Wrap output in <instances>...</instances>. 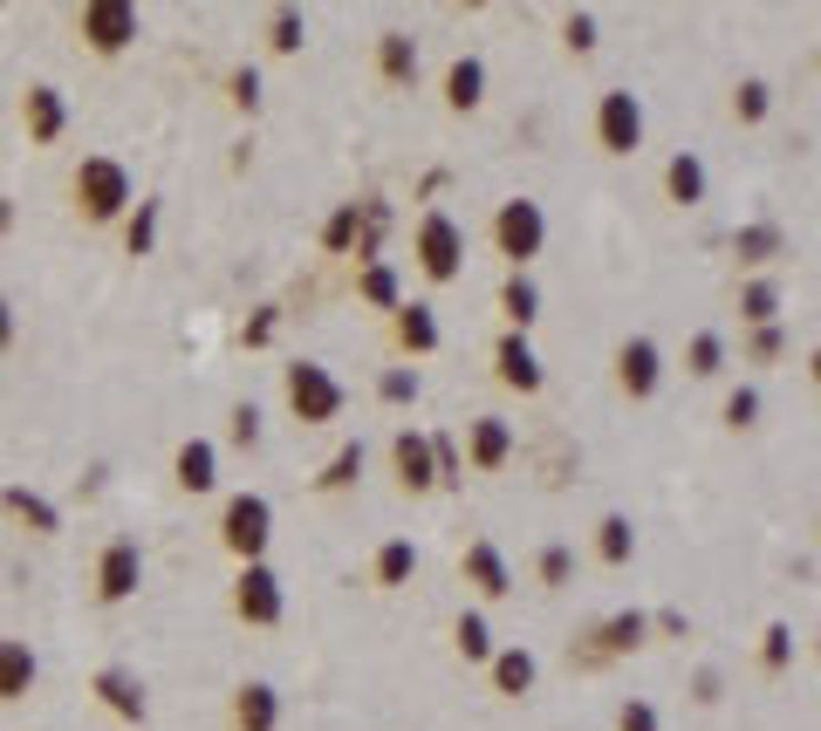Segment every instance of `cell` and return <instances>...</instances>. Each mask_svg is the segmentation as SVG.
I'll list each match as a JSON object with an SVG mask.
<instances>
[{
  "instance_id": "40",
  "label": "cell",
  "mask_w": 821,
  "mask_h": 731,
  "mask_svg": "<svg viewBox=\"0 0 821 731\" xmlns=\"http://www.w3.org/2000/svg\"><path fill=\"white\" fill-rule=\"evenodd\" d=\"M459 649H465V657H493V636H486L480 616H459Z\"/></svg>"
},
{
  "instance_id": "6",
  "label": "cell",
  "mask_w": 821,
  "mask_h": 731,
  "mask_svg": "<svg viewBox=\"0 0 821 731\" xmlns=\"http://www.w3.org/2000/svg\"><path fill=\"white\" fill-rule=\"evenodd\" d=\"M596 137H603V151L630 157V151L644 144V103H637L630 90H609V96L596 103Z\"/></svg>"
},
{
  "instance_id": "14",
  "label": "cell",
  "mask_w": 821,
  "mask_h": 731,
  "mask_svg": "<svg viewBox=\"0 0 821 731\" xmlns=\"http://www.w3.org/2000/svg\"><path fill=\"white\" fill-rule=\"evenodd\" d=\"M178 485H185V493H213V485H219V452L206 437L178 444Z\"/></svg>"
},
{
  "instance_id": "13",
  "label": "cell",
  "mask_w": 821,
  "mask_h": 731,
  "mask_svg": "<svg viewBox=\"0 0 821 731\" xmlns=\"http://www.w3.org/2000/svg\"><path fill=\"white\" fill-rule=\"evenodd\" d=\"M465 452H473V465H480V472H500L506 459H514V431H506V418H480V424H473V444H465Z\"/></svg>"
},
{
  "instance_id": "15",
  "label": "cell",
  "mask_w": 821,
  "mask_h": 731,
  "mask_svg": "<svg viewBox=\"0 0 821 731\" xmlns=\"http://www.w3.org/2000/svg\"><path fill=\"white\" fill-rule=\"evenodd\" d=\"M62 124H69V110H62V90H28V137L34 144H55L62 137Z\"/></svg>"
},
{
  "instance_id": "29",
  "label": "cell",
  "mask_w": 821,
  "mask_h": 731,
  "mask_svg": "<svg viewBox=\"0 0 821 731\" xmlns=\"http://www.w3.org/2000/svg\"><path fill=\"white\" fill-rule=\"evenodd\" d=\"M773 308H780L773 280H747V295H739V315H747L753 329H767V321H773Z\"/></svg>"
},
{
  "instance_id": "19",
  "label": "cell",
  "mask_w": 821,
  "mask_h": 731,
  "mask_svg": "<svg viewBox=\"0 0 821 731\" xmlns=\"http://www.w3.org/2000/svg\"><path fill=\"white\" fill-rule=\"evenodd\" d=\"M398 342L411 349V356H424V349H439V315L424 308V301H411V308H398Z\"/></svg>"
},
{
  "instance_id": "30",
  "label": "cell",
  "mask_w": 821,
  "mask_h": 731,
  "mask_svg": "<svg viewBox=\"0 0 821 731\" xmlns=\"http://www.w3.org/2000/svg\"><path fill=\"white\" fill-rule=\"evenodd\" d=\"M357 226H363V206H342V213L322 226V247H329V254H349V247H357Z\"/></svg>"
},
{
  "instance_id": "43",
  "label": "cell",
  "mask_w": 821,
  "mask_h": 731,
  "mask_svg": "<svg viewBox=\"0 0 821 731\" xmlns=\"http://www.w3.org/2000/svg\"><path fill=\"white\" fill-rule=\"evenodd\" d=\"M377 390H383V403H418V370H390Z\"/></svg>"
},
{
  "instance_id": "2",
  "label": "cell",
  "mask_w": 821,
  "mask_h": 731,
  "mask_svg": "<svg viewBox=\"0 0 821 731\" xmlns=\"http://www.w3.org/2000/svg\"><path fill=\"white\" fill-rule=\"evenodd\" d=\"M219 534H226V547L240 554V560H260L267 540H274V506H267L260 493H233V500H226V519H219Z\"/></svg>"
},
{
  "instance_id": "31",
  "label": "cell",
  "mask_w": 821,
  "mask_h": 731,
  "mask_svg": "<svg viewBox=\"0 0 821 731\" xmlns=\"http://www.w3.org/2000/svg\"><path fill=\"white\" fill-rule=\"evenodd\" d=\"M732 254L739 260H773L780 254V226H747V233L732 239Z\"/></svg>"
},
{
  "instance_id": "34",
  "label": "cell",
  "mask_w": 821,
  "mask_h": 731,
  "mask_svg": "<svg viewBox=\"0 0 821 731\" xmlns=\"http://www.w3.org/2000/svg\"><path fill=\"white\" fill-rule=\"evenodd\" d=\"M151 239H158V198H144L137 219L124 226V247H131V254H151Z\"/></svg>"
},
{
  "instance_id": "39",
  "label": "cell",
  "mask_w": 821,
  "mask_h": 731,
  "mask_svg": "<svg viewBox=\"0 0 821 731\" xmlns=\"http://www.w3.org/2000/svg\"><path fill=\"white\" fill-rule=\"evenodd\" d=\"M753 418H760V390H732V397H726V424L747 431Z\"/></svg>"
},
{
  "instance_id": "37",
  "label": "cell",
  "mask_w": 821,
  "mask_h": 731,
  "mask_svg": "<svg viewBox=\"0 0 821 731\" xmlns=\"http://www.w3.org/2000/svg\"><path fill=\"white\" fill-rule=\"evenodd\" d=\"M603 642H609V649H637V642H644V616H609V622H603Z\"/></svg>"
},
{
  "instance_id": "26",
  "label": "cell",
  "mask_w": 821,
  "mask_h": 731,
  "mask_svg": "<svg viewBox=\"0 0 821 731\" xmlns=\"http://www.w3.org/2000/svg\"><path fill=\"white\" fill-rule=\"evenodd\" d=\"M685 370H691V377H719V370H726V342H719L712 329H698L691 349H685Z\"/></svg>"
},
{
  "instance_id": "45",
  "label": "cell",
  "mask_w": 821,
  "mask_h": 731,
  "mask_svg": "<svg viewBox=\"0 0 821 731\" xmlns=\"http://www.w3.org/2000/svg\"><path fill=\"white\" fill-rule=\"evenodd\" d=\"M780 349H788V336H780L773 321H767V329H753V356H760V362H773Z\"/></svg>"
},
{
  "instance_id": "28",
  "label": "cell",
  "mask_w": 821,
  "mask_h": 731,
  "mask_svg": "<svg viewBox=\"0 0 821 731\" xmlns=\"http://www.w3.org/2000/svg\"><path fill=\"white\" fill-rule=\"evenodd\" d=\"M301 42H308V21H301L295 8H281V14L267 21V49H274V55H295Z\"/></svg>"
},
{
  "instance_id": "22",
  "label": "cell",
  "mask_w": 821,
  "mask_h": 731,
  "mask_svg": "<svg viewBox=\"0 0 821 731\" xmlns=\"http://www.w3.org/2000/svg\"><path fill=\"white\" fill-rule=\"evenodd\" d=\"M377 62H383L390 83H411L418 75V42L411 34H377Z\"/></svg>"
},
{
  "instance_id": "8",
  "label": "cell",
  "mask_w": 821,
  "mask_h": 731,
  "mask_svg": "<svg viewBox=\"0 0 821 731\" xmlns=\"http://www.w3.org/2000/svg\"><path fill=\"white\" fill-rule=\"evenodd\" d=\"M137 581H144V554H137V540H110L103 560H96V595H103V601H131Z\"/></svg>"
},
{
  "instance_id": "21",
  "label": "cell",
  "mask_w": 821,
  "mask_h": 731,
  "mask_svg": "<svg viewBox=\"0 0 821 731\" xmlns=\"http://www.w3.org/2000/svg\"><path fill=\"white\" fill-rule=\"evenodd\" d=\"M664 192H671L678 206H698V198H706V165H698L691 151L671 157V165H664Z\"/></svg>"
},
{
  "instance_id": "11",
  "label": "cell",
  "mask_w": 821,
  "mask_h": 731,
  "mask_svg": "<svg viewBox=\"0 0 821 731\" xmlns=\"http://www.w3.org/2000/svg\"><path fill=\"white\" fill-rule=\"evenodd\" d=\"M390 459H398V478L411 485V493H432V485H439V459H432V437H424V431H398Z\"/></svg>"
},
{
  "instance_id": "27",
  "label": "cell",
  "mask_w": 821,
  "mask_h": 731,
  "mask_svg": "<svg viewBox=\"0 0 821 731\" xmlns=\"http://www.w3.org/2000/svg\"><path fill=\"white\" fill-rule=\"evenodd\" d=\"M411 575H418V547H411V540H390V547L377 554V581L398 588V581H411Z\"/></svg>"
},
{
  "instance_id": "35",
  "label": "cell",
  "mask_w": 821,
  "mask_h": 731,
  "mask_svg": "<svg viewBox=\"0 0 821 731\" xmlns=\"http://www.w3.org/2000/svg\"><path fill=\"white\" fill-rule=\"evenodd\" d=\"M357 295H363V301H377V308H398V274H390V267H363Z\"/></svg>"
},
{
  "instance_id": "24",
  "label": "cell",
  "mask_w": 821,
  "mask_h": 731,
  "mask_svg": "<svg viewBox=\"0 0 821 731\" xmlns=\"http://www.w3.org/2000/svg\"><path fill=\"white\" fill-rule=\"evenodd\" d=\"M500 308H506V321H514V336H521L527 321L541 315V295H534V280H527V274H514V280H506V288H500Z\"/></svg>"
},
{
  "instance_id": "4",
  "label": "cell",
  "mask_w": 821,
  "mask_h": 731,
  "mask_svg": "<svg viewBox=\"0 0 821 731\" xmlns=\"http://www.w3.org/2000/svg\"><path fill=\"white\" fill-rule=\"evenodd\" d=\"M459 260H465V233H459V219H452V213H424V219H418V267L432 274V280H452Z\"/></svg>"
},
{
  "instance_id": "44",
  "label": "cell",
  "mask_w": 821,
  "mask_h": 731,
  "mask_svg": "<svg viewBox=\"0 0 821 731\" xmlns=\"http://www.w3.org/2000/svg\"><path fill=\"white\" fill-rule=\"evenodd\" d=\"M233 437H240V444H260V411H254V403L233 411Z\"/></svg>"
},
{
  "instance_id": "25",
  "label": "cell",
  "mask_w": 821,
  "mask_h": 731,
  "mask_svg": "<svg viewBox=\"0 0 821 731\" xmlns=\"http://www.w3.org/2000/svg\"><path fill=\"white\" fill-rule=\"evenodd\" d=\"M96 690H103V698H110L116 711H124V718H144V683H137V677L103 670V677H96Z\"/></svg>"
},
{
  "instance_id": "20",
  "label": "cell",
  "mask_w": 821,
  "mask_h": 731,
  "mask_svg": "<svg viewBox=\"0 0 821 731\" xmlns=\"http://www.w3.org/2000/svg\"><path fill=\"white\" fill-rule=\"evenodd\" d=\"M28 683H34V649L28 642H0V704L21 698Z\"/></svg>"
},
{
  "instance_id": "9",
  "label": "cell",
  "mask_w": 821,
  "mask_h": 731,
  "mask_svg": "<svg viewBox=\"0 0 821 731\" xmlns=\"http://www.w3.org/2000/svg\"><path fill=\"white\" fill-rule=\"evenodd\" d=\"M233 608H240L247 622H281V575L260 560L240 567V588H233Z\"/></svg>"
},
{
  "instance_id": "16",
  "label": "cell",
  "mask_w": 821,
  "mask_h": 731,
  "mask_svg": "<svg viewBox=\"0 0 821 731\" xmlns=\"http://www.w3.org/2000/svg\"><path fill=\"white\" fill-rule=\"evenodd\" d=\"M0 506H8L21 526H34V534H62V513H55L42 493H28V485H8V493H0Z\"/></svg>"
},
{
  "instance_id": "33",
  "label": "cell",
  "mask_w": 821,
  "mask_h": 731,
  "mask_svg": "<svg viewBox=\"0 0 821 731\" xmlns=\"http://www.w3.org/2000/svg\"><path fill=\"white\" fill-rule=\"evenodd\" d=\"M357 478H363V444H342V452L322 465V485L336 493V485H357Z\"/></svg>"
},
{
  "instance_id": "5",
  "label": "cell",
  "mask_w": 821,
  "mask_h": 731,
  "mask_svg": "<svg viewBox=\"0 0 821 731\" xmlns=\"http://www.w3.org/2000/svg\"><path fill=\"white\" fill-rule=\"evenodd\" d=\"M493 239H500V254H506V260H534V254H541V239H547L541 206H534V198H506L500 219H493Z\"/></svg>"
},
{
  "instance_id": "10",
  "label": "cell",
  "mask_w": 821,
  "mask_h": 731,
  "mask_svg": "<svg viewBox=\"0 0 821 731\" xmlns=\"http://www.w3.org/2000/svg\"><path fill=\"white\" fill-rule=\"evenodd\" d=\"M657 377H664V356H657V342L650 336H630L616 349V383L630 390V397H650L657 390Z\"/></svg>"
},
{
  "instance_id": "12",
  "label": "cell",
  "mask_w": 821,
  "mask_h": 731,
  "mask_svg": "<svg viewBox=\"0 0 821 731\" xmlns=\"http://www.w3.org/2000/svg\"><path fill=\"white\" fill-rule=\"evenodd\" d=\"M493 362H500V383L506 390H541V356L527 349V336H500Z\"/></svg>"
},
{
  "instance_id": "47",
  "label": "cell",
  "mask_w": 821,
  "mask_h": 731,
  "mask_svg": "<svg viewBox=\"0 0 821 731\" xmlns=\"http://www.w3.org/2000/svg\"><path fill=\"white\" fill-rule=\"evenodd\" d=\"M788 642H794L788 622H773V629H767V663H788Z\"/></svg>"
},
{
  "instance_id": "41",
  "label": "cell",
  "mask_w": 821,
  "mask_h": 731,
  "mask_svg": "<svg viewBox=\"0 0 821 731\" xmlns=\"http://www.w3.org/2000/svg\"><path fill=\"white\" fill-rule=\"evenodd\" d=\"M562 42H568L575 55H589V49H596V21H589V14H568V21H562Z\"/></svg>"
},
{
  "instance_id": "46",
  "label": "cell",
  "mask_w": 821,
  "mask_h": 731,
  "mask_svg": "<svg viewBox=\"0 0 821 731\" xmlns=\"http://www.w3.org/2000/svg\"><path fill=\"white\" fill-rule=\"evenodd\" d=\"M233 103H247V110L260 103V75H254V69H240V75H233Z\"/></svg>"
},
{
  "instance_id": "48",
  "label": "cell",
  "mask_w": 821,
  "mask_h": 731,
  "mask_svg": "<svg viewBox=\"0 0 821 731\" xmlns=\"http://www.w3.org/2000/svg\"><path fill=\"white\" fill-rule=\"evenodd\" d=\"M623 731H657V718H650V704H630V711H623Z\"/></svg>"
},
{
  "instance_id": "3",
  "label": "cell",
  "mask_w": 821,
  "mask_h": 731,
  "mask_svg": "<svg viewBox=\"0 0 821 731\" xmlns=\"http://www.w3.org/2000/svg\"><path fill=\"white\" fill-rule=\"evenodd\" d=\"M288 411H295L301 424L342 418V383L322 370V362H295V370H288Z\"/></svg>"
},
{
  "instance_id": "1",
  "label": "cell",
  "mask_w": 821,
  "mask_h": 731,
  "mask_svg": "<svg viewBox=\"0 0 821 731\" xmlns=\"http://www.w3.org/2000/svg\"><path fill=\"white\" fill-rule=\"evenodd\" d=\"M75 206H83V219H116L131 206V172L116 157H83L75 165Z\"/></svg>"
},
{
  "instance_id": "18",
  "label": "cell",
  "mask_w": 821,
  "mask_h": 731,
  "mask_svg": "<svg viewBox=\"0 0 821 731\" xmlns=\"http://www.w3.org/2000/svg\"><path fill=\"white\" fill-rule=\"evenodd\" d=\"M465 575L480 581V595H506V588H514V581H506V560H500L493 540H473V547H465Z\"/></svg>"
},
{
  "instance_id": "38",
  "label": "cell",
  "mask_w": 821,
  "mask_h": 731,
  "mask_svg": "<svg viewBox=\"0 0 821 731\" xmlns=\"http://www.w3.org/2000/svg\"><path fill=\"white\" fill-rule=\"evenodd\" d=\"M767 83H739V96H732V110H739V124H760V116H767Z\"/></svg>"
},
{
  "instance_id": "36",
  "label": "cell",
  "mask_w": 821,
  "mask_h": 731,
  "mask_svg": "<svg viewBox=\"0 0 821 731\" xmlns=\"http://www.w3.org/2000/svg\"><path fill=\"white\" fill-rule=\"evenodd\" d=\"M493 677H500V690H527L534 683V657H527V649H506Z\"/></svg>"
},
{
  "instance_id": "49",
  "label": "cell",
  "mask_w": 821,
  "mask_h": 731,
  "mask_svg": "<svg viewBox=\"0 0 821 731\" xmlns=\"http://www.w3.org/2000/svg\"><path fill=\"white\" fill-rule=\"evenodd\" d=\"M8 342H14V308L0 301V349H8Z\"/></svg>"
},
{
  "instance_id": "42",
  "label": "cell",
  "mask_w": 821,
  "mask_h": 731,
  "mask_svg": "<svg viewBox=\"0 0 821 731\" xmlns=\"http://www.w3.org/2000/svg\"><path fill=\"white\" fill-rule=\"evenodd\" d=\"M568 575H575V554H568V547H547V554H541V581H547V588H562Z\"/></svg>"
},
{
  "instance_id": "17",
  "label": "cell",
  "mask_w": 821,
  "mask_h": 731,
  "mask_svg": "<svg viewBox=\"0 0 821 731\" xmlns=\"http://www.w3.org/2000/svg\"><path fill=\"white\" fill-rule=\"evenodd\" d=\"M480 96H486V62H480V55H459V62L445 69V103H452V110H473Z\"/></svg>"
},
{
  "instance_id": "7",
  "label": "cell",
  "mask_w": 821,
  "mask_h": 731,
  "mask_svg": "<svg viewBox=\"0 0 821 731\" xmlns=\"http://www.w3.org/2000/svg\"><path fill=\"white\" fill-rule=\"evenodd\" d=\"M83 42L96 55L131 49L137 42V8H131V0H90V8H83Z\"/></svg>"
},
{
  "instance_id": "23",
  "label": "cell",
  "mask_w": 821,
  "mask_h": 731,
  "mask_svg": "<svg viewBox=\"0 0 821 731\" xmlns=\"http://www.w3.org/2000/svg\"><path fill=\"white\" fill-rule=\"evenodd\" d=\"M596 554L623 567V560H630V554H637V526H630V519H623V513H603V526H596Z\"/></svg>"
},
{
  "instance_id": "32",
  "label": "cell",
  "mask_w": 821,
  "mask_h": 731,
  "mask_svg": "<svg viewBox=\"0 0 821 731\" xmlns=\"http://www.w3.org/2000/svg\"><path fill=\"white\" fill-rule=\"evenodd\" d=\"M240 724H247V731H267V724H274V690H267V683H247V690H240Z\"/></svg>"
},
{
  "instance_id": "50",
  "label": "cell",
  "mask_w": 821,
  "mask_h": 731,
  "mask_svg": "<svg viewBox=\"0 0 821 731\" xmlns=\"http://www.w3.org/2000/svg\"><path fill=\"white\" fill-rule=\"evenodd\" d=\"M14 226V206H8V198H0V233H8Z\"/></svg>"
}]
</instances>
